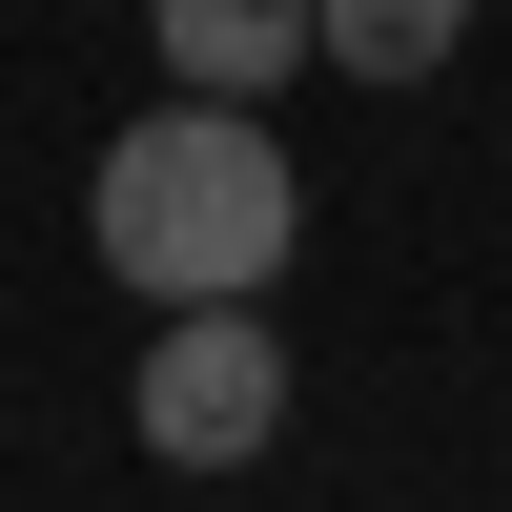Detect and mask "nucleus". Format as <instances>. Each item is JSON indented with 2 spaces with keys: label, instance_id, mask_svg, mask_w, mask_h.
Segmentation results:
<instances>
[{
  "label": "nucleus",
  "instance_id": "nucleus-1",
  "mask_svg": "<svg viewBox=\"0 0 512 512\" xmlns=\"http://www.w3.org/2000/svg\"><path fill=\"white\" fill-rule=\"evenodd\" d=\"M82 226H103V267L144 287V308H267L287 246H308V185H287L267 103H144L103 144V185H82Z\"/></svg>",
  "mask_w": 512,
  "mask_h": 512
},
{
  "label": "nucleus",
  "instance_id": "nucleus-2",
  "mask_svg": "<svg viewBox=\"0 0 512 512\" xmlns=\"http://www.w3.org/2000/svg\"><path fill=\"white\" fill-rule=\"evenodd\" d=\"M267 431H287L267 308H164V349H144V451H164V472H246Z\"/></svg>",
  "mask_w": 512,
  "mask_h": 512
},
{
  "label": "nucleus",
  "instance_id": "nucleus-3",
  "mask_svg": "<svg viewBox=\"0 0 512 512\" xmlns=\"http://www.w3.org/2000/svg\"><path fill=\"white\" fill-rule=\"evenodd\" d=\"M144 21H164V62H185L205 103H267L287 62H328V41H308V0H144Z\"/></svg>",
  "mask_w": 512,
  "mask_h": 512
},
{
  "label": "nucleus",
  "instance_id": "nucleus-4",
  "mask_svg": "<svg viewBox=\"0 0 512 512\" xmlns=\"http://www.w3.org/2000/svg\"><path fill=\"white\" fill-rule=\"evenodd\" d=\"M308 41H328L349 82H431L451 41H472V0H308Z\"/></svg>",
  "mask_w": 512,
  "mask_h": 512
}]
</instances>
